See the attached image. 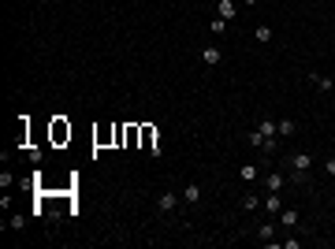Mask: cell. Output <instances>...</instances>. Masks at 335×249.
Here are the masks:
<instances>
[{
    "mask_svg": "<svg viewBox=\"0 0 335 249\" xmlns=\"http://www.w3.org/2000/svg\"><path fill=\"white\" fill-rule=\"evenodd\" d=\"M309 171H313V156L309 153H291V156H287V183L305 186L309 183Z\"/></svg>",
    "mask_w": 335,
    "mask_h": 249,
    "instance_id": "cell-1",
    "label": "cell"
},
{
    "mask_svg": "<svg viewBox=\"0 0 335 249\" xmlns=\"http://www.w3.org/2000/svg\"><path fill=\"white\" fill-rule=\"evenodd\" d=\"M179 205H183V193H179V190H164L157 197V212H175Z\"/></svg>",
    "mask_w": 335,
    "mask_h": 249,
    "instance_id": "cell-2",
    "label": "cell"
},
{
    "mask_svg": "<svg viewBox=\"0 0 335 249\" xmlns=\"http://www.w3.org/2000/svg\"><path fill=\"white\" fill-rule=\"evenodd\" d=\"M142 138H145V149H149L153 156H160V134L153 130V126H142Z\"/></svg>",
    "mask_w": 335,
    "mask_h": 249,
    "instance_id": "cell-3",
    "label": "cell"
},
{
    "mask_svg": "<svg viewBox=\"0 0 335 249\" xmlns=\"http://www.w3.org/2000/svg\"><path fill=\"white\" fill-rule=\"evenodd\" d=\"M261 208H265L268 216H279V208H283V201H279V193H276V190H268V197L261 201Z\"/></svg>",
    "mask_w": 335,
    "mask_h": 249,
    "instance_id": "cell-4",
    "label": "cell"
},
{
    "mask_svg": "<svg viewBox=\"0 0 335 249\" xmlns=\"http://www.w3.org/2000/svg\"><path fill=\"white\" fill-rule=\"evenodd\" d=\"M216 15H220V19H227V23H231V19L238 15V8H234V0H216Z\"/></svg>",
    "mask_w": 335,
    "mask_h": 249,
    "instance_id": "cell-5",
    "label": "cell"
},
{
    "mask_svg": "<svg viewBox=\"0 0 335 249\" xmlns=\"http://www.w3.org/2000/svg\"><path fill=\"white\" fill-rule=\"evenodd\" d=\"M309 82H313V86H317V90H320V93H328V90H335V82H332V78H328V75H320V71H309Z\"/></svg>",
    "mask_w": 335,
    "mask_h": 249,
    "instance_id": "cell-6",
    "label": "cell"
},
{
    "mask_svg": "<svg viewBox=\"0 0 335 249\" xmlns=\"http://www.w3.org/2000/svg\"><path fill=\"white\" fill-rule=\"evenodd\" d=\"M183 193V205H198L201 201V186L198 183H186V190H179Z\"/></svg>",
    "mask_w": 335,
    "mask_h": 249,
    "instance_id": "cell-7",
    "label": "cell"
},
{
    "mask_svg": "<svg viewBox=\"0 0 335 249\" xmlns=\"http://www.w3.org/2000/svg\"><path fill=\"white\" fill-rule=\"evenodd\" d=\"M265 186H268V190H283V186H287V175L283 171H272V175H268V179H265Z\"/></svg>",
    "mask_w": 335,
    "mask_h": 249,
    "instance_id": "cell-8",
    "label": "cell"
},
{
    "mask_svg": "<svg viewBox=\"0 0 335 249\" xmlns=\"http://www.w3.org/2000/svg\"><path fill=\"white\" fill-rule=\"evenodd\" d=\"M279 223L283 227H298V208H279Z\"/></svg>",
    "mask_w": 335,
    "mask_h": 249,
    "instance_id": "cell-9",
    "label": "cell"
},
{
    "mask_svg": "<svg viewBox=\"0 0 335 249\" xmlns=\"http://www.w3.org/2000/svg\"><path fill=\"white\" fill-rule=\"evenodd\" d=\"M220 60H224V56H220V49H216V45H209V49L201 52V63H209V67H216Z\"/></svg>",
    "mask_w": 335,
    "mask_h": 249,
    "instance_id": "cell-10",
    "label": "cell"
},
{
    "mask_svg": "<svg viewBox=\"0 0 335 249\" xmlns=\"http://www.w3.org/2000/svg\"><path fill=\"white\" fill-rule=\"evenodd\" d=\"M257 130L265 134V138H276V119H268V116H261V123H257Z\"/></svg>",
    "mask_w": 335,
    "mask_h": 249,
    "instance_id": "cell-11",
    "label": "cell"
},
{
    "mask_svg": "<svg viewBox=\"0 0 335 249\" xmlns=\"http://www.w3.org/2000/svg\"><path fill=\"white\" fill-rule=\"evenodd\" d=\"M294 130H298V126H294V119H276V134H283V138H291Z\"/></svg>",
    "mask_w": 335,
    "mask_h": 249,
    "instance_id": "cell-12",
    "label": "cell"
},
{
    "mask_svg": "<svg viewBox=\"0 0 335 249\" xmlns=\"http://www.w3.org/2000/svg\"><path fill=\"white\" fill-rule=\"evenodd\" d=\"M257 238L261 242H272V238H276V223H261L257 227Z\"/></svg>",
    "mask_w": 335,
    "mask_h": 249,
    "instance_id": "cell-13",
    "label": "cell"
},
{
    "mask_svg": "<svg viewBox=\"0 0 335 249\" xmlns=\"http://www.w3.org/2000/svg\"><path fill=\"white\" fill-rule=\"evenodd\" d=\"M253 37H257L261 45H268L272 41V26H253Z\"/></svg>",
    "mask_w": 335,
    "mask_h": 249,
    "instance_id": "cell-14",
    "label": "cell"
},
{
    "mask_svg": "<svg viewBox=\"0 0 335 249\" xmlns=\"http://www.w3.org/2000/svg\"><path fill=\"white\" fill-rule=\"evenodd\" d=\"M238 175H242V179H246V183H253V179H257V164H242V167H238Z\"/></svg>",
    "mask_w": 335,
    "mask_h": 249,
    "instance_id": "cell-15",
    "label": "cell"
},
{
    "mask_svg": "<svg viewBox=\"0 0 335 249\" xmlns=\"http://www.w3.org/2000/svg\"><path fill=\"white\" fill-rule=\"evenodd\" d=\"M209 30L216 33V37H224V33H227V19H220V15H216V19H212V26H209Z\"/></svg>",
    "mask_w": 335,
    "mask_h": 249,
    "instance_id": "cell-16",
    "label": "cell"
},
{
    "mask_svg": "<svg viewBox=\"0 0 335 249\" xmlns=\"http://www.w3.org/2000/svg\"><path fill=\"white\" fill-rule=\"evenodd\" d=\"M52 138H56V141H64V138H71V126H64V123H56V126H52Z\"/></svg>",
    "mask_w": 335,
    "mask_h": 249,
    "instance_id": "cell-17",
    "label": "cell"
},
{
    "mask_svg": "<svg viewBox=\"0 0 335 249\" xmlns=\"http://www.w3.org/2000/svg\"><path fill=\"white\" fill-rule=\"evenodd\" d=\"M246 141H250L253 149H261V145H265V134H261V130H250V134H246Z\"/></svg>",
    "mask_w": 335,
    "mask_h": 249,
    "instance_id": "cell-18",
    "label": "cell"
},
{
    "mask_svg": "<svg viewBox=\"0 0 335 249\" xmlns=\"http://www.w3.org/2000/svg\"><path fill=\"white\" fill-rule=\"evenodd\" d=\"M242 208H246V212H253V208H261V197H253V193H246V197H242Z\"/></svg>",
    "mask_w": 335,
    "mask_h": 249,
    "instance_id": "cell-19",
    "label": "cell"
},
{
    "mask_svg": "<svg viewBox=\"0 0 335 249\" xmlns=\"http://www.w3.org/2000/svg\"><path fill=\"white\" fill-rule=\"evenodd\" d=\"M8 223H11V231H23V223H26V216H11V219H8Z\"/></svg>",
    "mask_w": 335,
    "mask_h": 249,
    "instance_id": "cell-20",
    "label": "cell"
},
{
    "mask_svg": "<svg viewBox=\"0 0 335 249\" xmlns=\"http://www.w3.org/2000/svg\"><path fill=\"white\" fill-rule=\"evenodd\" d=\"M324 171H328V175L335 179V156H328V160H324Z\"/></svg>",
    "mask_w": 335,
    "mask_h": 249,
    "instance_id": "cell-21",
    "label": "cell"
},
{
    "mask_svg": "<svg viewBox=\"0 0 335 249\" xmlns=\"http://www.w3.org/2000/svg\"><path fill=\"white\" fill-rule=\"evenodd\" d=\"M253 4H257V0H246V8H253Z\"/></svg>",
    "mask_w": 335,
    "mask_h": 249,
    "instance_id": "cell-22",
    "label": "cell"
},
{
    "mask_svg": "<svg viewBox=\"0 0 335 249\" xmlns=\"http://www.w3.org/2000/svg\"><path fill=\"white\" fill-rule=\"evenodd\" d=\"M41 4H52V0H41Z\"/></svg>",
    "mask_w": 335,
    "mask_h": 249,
    "instance_id": "cell-23",
    "label": "cell"
}]
</instances>
